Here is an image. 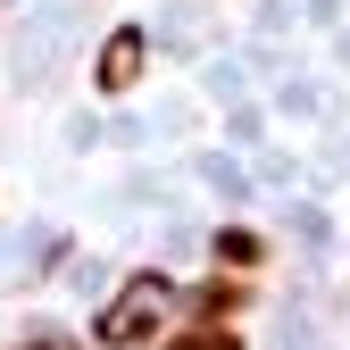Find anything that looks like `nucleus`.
Listing matches in <instances>:
<instances>
[{
  "mask_svg": "<svg viewBox=\"0 0 350 350\" xmlns=\"http://www.w3.org/2000/svg\"><path fill=\"white\" fill-rule=\"evenodd\" d=\"M175 292L167 275H125V292H109V309L92 317V334L109 342V350H142V342H159V325L175 317Z\"/></svg>",
  "mask_w": 350,
  "mask_h": 350,
  "instance_id": "nucleus-1",
  "label": "nucleus"
},
{
  "mask_svg": "<svg viewBox=\"0 0 350 350\" xmlns=\"http://www.w3.org/2000/svg\"><path fill=\"white\" fill-rule=\"evenodd\" d=\"M142 67H150V42H142L134 25H117V33L100 42V67H92V83H100V92H134V83H142Z\"/></svg>",
  "mask_w": 350,
  "mask_h": 350,
  "instance_id": "nucleus-2",
  "label": "nucleus"
},
{
  "mask_svg": "<svg viewBox=\"0 0 350 350\" xmlns=\"http://www.w3.org/2000/svg\"><path fill=\"white\" fill-rule=\"evenodd\" d=\"M217 267H226V275H250V267H267V242H258L250 226H226V234H217Z\"/></svg>",
  "mask_w": 350,
  "mask_h": 350,
  "instance_id": "nucleus-3",
  "label": "nucleus"
},
{
  "mask_svg": "<svg viewBox=\"0 0 350 350\" xmlns=\"http://www.w3.org/2000/svg\"><path fill=\"white\" fill-rule=\"evenodd\" d=\"M234 309H242V284H208V292H192V325H234Z\"/></svg>",
  "mask_w": 350,
  "mask_h": 350,
  "instance_id": "nucleus-4",
  "label": "nucleus"
},
{
  "mask_svg": "<svg viewBox=\"0 0 350 350\" xmlns=\"http://www.w3.org/2000/svg\"><path fill=\"white\" fill-rule=\"evenodd\" d=\"M175 350H242V334H234V325H192Z\"/></svg>",
  "mask_w": 350,
  "mask_h": 350,
  "instance_id": "nucleus-5",
  "label": "nucleus"
},
{
  "mask_svg": "<svg viewBox=\"0 0 350 350\" xmlns=\"http://www.w3.org/2000/svg\"><path fill=\"white\" fill-rule=\"evenodd\" d=\"M25 350H75V342H25Z\"/></svg>",
  "mask_w": 350,
  "mask_h": 350,
  "instance_id": "nucleus-6",
  "label": "nucleus"
}]
</instances>
